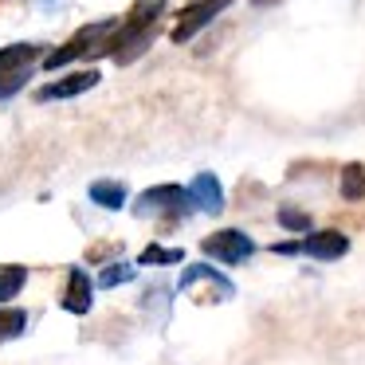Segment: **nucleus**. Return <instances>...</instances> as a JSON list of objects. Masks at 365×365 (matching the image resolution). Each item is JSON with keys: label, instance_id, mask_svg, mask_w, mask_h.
Instances as JSON below:
<instances>
[{"label": "nucleus", "instance_id": "obj_1", "mask_svg": "<svg viewBox=\"0 0 365 365\" xmlns=\"http://www.w3.org/2000/svg\"><path fill=\"white\" fill-rule=\"evenodd\" d=\"M110 32H114L110 20H103V24H87V28H79V32H75L71 40L63 43V48L51 51V56L43 59V67H48V71H59V67L75 63L79 56H91V51H95V40H98V36H110Z\"/></svg>", "mask_w": 365, "mask_h": 365}, {"label": "nucleus", "instance_id": "obj_2", "mask_svg": "<svg viewBox=\"0 0 365 365\" xmlns=\"http://www.w3.org/2000/svg\"><path fill=\"white\" fill-rule=\"evenodd\" d=\"M197 205L192 189H181V185H158V189H145L138 197V216H150V212H189Z\"/></svg>", "mask_w": 365, "mask_h": 365}, {"label": "nucleus", "instance_id": "obj_3", "mask_svg": "<svg viewBox=\"0 0 365 365\" xmlns=\"http://www.w3.org/2000/svg\"><path fill=\"white\" fill-rule=\"evenodd\" d=\"M200 247H205V255H212V259H220V263H244L247 255L255 252V244L244 236V232H236V228L212 232Z\"/></svg>", "mask_w": 365, "mask_h": 365}, {"label": "nucleus", "instance_id": "obj_4", "mask_svg": "<svg viewBox=\"0 0 365 365\" xmlns=\"http://www.w3.org/2000/svg\"><path fill=\"white\" fill-rule=\"evenodd\" d=\"M228 4H232V0H200V4H189V9L181 12V20H177V28H173V43H189L192 36L208 24V20L220 16Z\"/></svg>", "mask_w": 365, "mask_h": 365}, {"label": "nucleus", "instance_id": "obj_5", "mask_svg": "<svg viewBox=\"0 0 365 365\" xmlns=\"http://www.w3.org/2000/svg\"><path fill=\"white\" fill-rule=\"evenodd\" d=\"M98 87V71H79V75H63L59 83H48V87L36 91V98L40 103H56V98H75L83 95V91Z\"/></svg>", "mask_w": 365, "mask_h": 365}, {"label": "nucleus", "instance_id": "obj_6", "mask_svg": "<svg viewBox=\"0 0 365 365\" xmlns=\"http://www.w3.org/2000/svg\"><path fill=\"white\" fill-rule=\"evenodd\" d=\"M91 294H95V283L83 267H71L67 271V291H63V310L71 314H87L91 310Z\"/></svg>", "mask_w": 365, "mask_h": 365}, {"label": "nucleus", "instance_id": "obj_7", "mask_svg": "<svg viewBox=\"0 0 365 365\" xmlns=\"http://www.w3.org/2000/svg\"><path fill=\"white\" fill-rule=\"evenodd\" d=\"M302 252L314 255V259H341V255L349 252V240L341 236V232H334V228L310 232V236L302 240Z\"/></svg>", "mask_w": 365, "mask_h": 365}, {"label": "nucleus", "instance_id": "obj_8", "mask_svg": "<svg viewBox=\"0 0 365 365\" xmlns=\"http://www.w3.org/2000/svg\"><path fill=\"white\" fill-rule=\"evenodd\" d=\"M189 189H192V197H197V208H205V212H220L224 208V189L212 173H197V181H192Z\"/></svg>", "mask_w": 365, "mask_h": 365}, {"label": "nucleus", "instance_id": "obj_9", "mask_svg": "<svg viewBox=\"0 0 365 365\" xmlns=\"http://www.w3.org/2000/svg\"><path fill=\"white\" fill-rule=\"evenodd\" d=\"M40 48L36 43H12V48H0V75H12V71H28L36 63Z\"/></svg>", "mask_w": 365, "mask_h": 365}, {"label": "nucleus", "instance_id": "obj_10", "mask_svg": "<svg viewBox=\"0 0 365 365\" xmlns=\"http://www.w3.org/2000/svg\"><path fill=\"white\" fill-rule=\"evenodd\" d=\"M91 200H95L98 208L118 212V208L126 205V185H122V181H95V185H91Z\"/></svg>", "mask_w": 365, "mask_h": 365}, {"label": "nucleus", "instance_id": "obj_11", "mask_svg": "<svg viewBox=\"0 0 365 365\" xmlns=\"http://www.w3.org/2000/svg\"><path fill=\"white\" fill-rule=\"evenodd\" d=\"M341 197L346 200H365V165H346L341 169Z\"/></svg>", "mask_w": 365, "mask_h": 365}, {"label": "nucleus", "instance_id": "obj_12", "mask_svg": "<svg viewBox=\"0 0 365 365\" xmlns=\"http://www.w3.org/2000/svg\"><path fill=\"white\" fill-rule=\"evenodd\" d=\"M24 283H28V271L20 267V263H12V267H0V302L16 299Z\"/></svg>", "mask_w": 365, "mask_h": 365}, {"label": "nucleus", "instance_id": "obj_13", "mask_svg": "<svg viewBox=\"0 0 365 365\" xmlns=\"http://www.w3.org/2000/svg\"><path fill=\"white\" fill-rule=\"evenodd\" d=\"M28 326V314L16 307H0V338H20Z\"/></svg>", "mask_w": 365, "mask_h": 365}, {"label": "nucleus", "instance_id": "obj_14", "mask_svg": "<svg viewBox=\"0 0 365 365\" xmlns=\"http://www.w3.org/2000/svg\"><path fill=\"white\" fill-rule=\"evenodd\" d=\"M130 279H134V267H130V263H106L95 283L98 287H118V283H130Z\"/></svg>", "mask_w": 365, "mask_h": 365}, {"label": "nucleus", "instance_id": "obj_15", "mask_svg": "<svg viewBox=\"0 0 365 365\" xmlns=\"http://www.w3.org/2000/svg\"><path fill=\"white\" fill-rule=\"evenodd\" d=\"M138 263H145V267H153V263H181V247H158V244H150L142 255H138Z\"/></svg>", "mask_w": 365, "mask_h": 365}, {"label": "nucleus", "instance_id": "obj_16", "mask_svg": "<svg viewBox=\"0 0 365 365\" xmlns=\"http://www.w3.org/2000/svg\"><path fill=\"white\" fill-rule=\"evenodd\" d=\"M279 224L291 232H310V212H302V208H279Z\"/></svg>", "mask_w": 365, "mask_h": 365}, {"label": "nucleus", "instance_id": "obj_17", "mask_svg": "<svg viewBox=\"0 0 365 365\" xmlns=\"http://www.w3.org/2000/svg\"><path fill=\"white\" fill-rule=\"evenodd\" d=\"M24 79H28V71H12V75H0V98L16 95V91L24 87Z\"/></svg>", "mask_w": 365, "mask_h": 365}, {"label": "nucleus", "instance_id": "obj_18", "mask_svg": "<svg viewBox=\"0 0 365 365\" xmlns=\"http://www.w3.org/2000/svg\"><path fill=\"white\" fill-rule=\"evenodd\" d=\"M110 252H114V247H87V259H106Z\"/></svg>", "mask_w": 365, "mask_h": 365}, {"label": "nucleus", "instance_id": "obj_19", "mask_svg": "<svg viewBox=\"0 0 365 365\" xmlns=\"http://www.w3.org/2000/svg\"><path fill=\"white\" fill-rule=\"evenodd\" d=\"M255 4H271V0H255Z\"/></svg>", "mask_w": 365, "mask_h": 365}, {"label": "nucleus", "instance_id": "obj_20", "mask_svg": "<svg viewBox=\"0 0 365 365\" xmlns=\"http://www.w3.org/2000/svg\"><path fill=\"white\" fill-rule=\"evenodd\" d=\"M189 4H200V0H189Z\"/></svg>", "mask_w": 365, "mask_h": 365}]
</instances>
